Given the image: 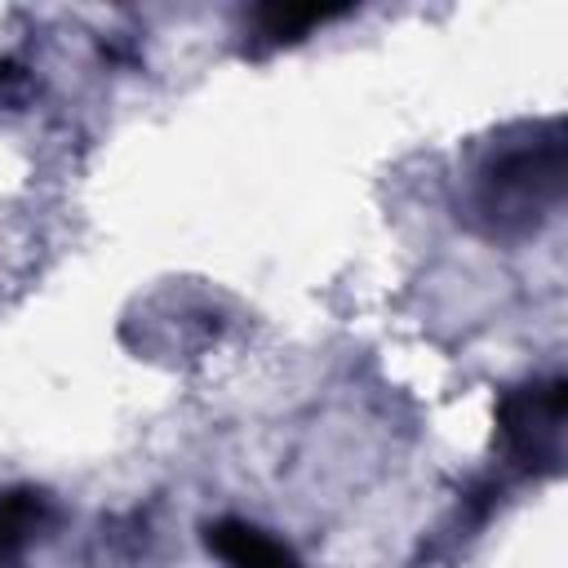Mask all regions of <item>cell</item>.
I'll list each match as a JSON object with an SVG mask.
<instances>
[{
  "mask_svg": "<svg viewBox=\"0 0 568 568\" xmlns=\"http://www.w3.org/2000/svg\"><path fill=\"white\" fill-rule=\"evenodd\" d=\"M564 200V133L546 124L524 142L493 151L475 178V213L488 235H532Z\"/></svg>",
  "mask_w": 568,
  "mask_h": 568,
  "instance_id": "obj_1",
  "label": "cell"
},
{
  "mask_svg": "<svg viewBox=\"0 0 568 568\" xmlns=\"http://www.w3.org/2000/svg\"><path fill=\"white\" fill-rule=\"evenodd\" d=\"M564 408H568V386L564 377H550L541 386H519L510 395H501L497 404V430L506 453L532 470L559 466V430H564Z\"/></svg>",
  "mask_w": 568,
  "mask_h": 568,
  "instance_id": "obj_2",
  "label": "cell"
},
{
  "mask_svg": "<svg viewBox=\"0 0 568 568\" xmlns=\"http://www.w3.org/2000/svg\"><path fill=\"white\" fill-rule=\"evenodd\" d=\"M204 541L209 550L231 564V568H293V550L280 546L275 537H266L262 528L244 524V519H217L204 528Z\"/></svg>",
  "mask_w": 568,
  "mask_h": 568,
  "instance_id": "obj_3",
  "label": "cell"
},
{
  "mask_svg": "<svg viewBox=\"0 0 568 568\" xmlns=\"http://www.w3.org/2000/svg\"><path fill=\"white\" fill-rule=\"evenodd\" d=\"M49 519V497L40 488H0V568H18L27 546Z\"/></svg>",
  "mask_w": 568,
  "mask_h": 568,
  "instance_id": "obj_4",
  "label": "cell"
},
{
  "mask_svg": "<svg viewBox=\"0 0 568 568\" xmlns=\"http://www.w3.org/2000/svg\"><path fill=\"white\" fill-rule=\"evenodd\" d=\"M342 13V4H266V9H257V27H262V36L266 40H297L302 31H311L315 22H324V18H337Z\"/></svg>",
  "mask_w": 568,
  "mask_h": 568,
  "instance_id": "obj_5",
  "label": "cell"
},
{
  "mask_svg": "<svg viewBox=\"0 0 568 568\" xmlns=\"http://www.w3.org/2000/svg\"><path fill=\"white\" fill-rule=\"evenodd\" d=\"M293 568H302V564H293Z\"/></svg>",
  "mask_w": 568,
  "mask_h": 568,
  "instance_id": "obj_6",
  "label": "cell"
}]
</instances>
